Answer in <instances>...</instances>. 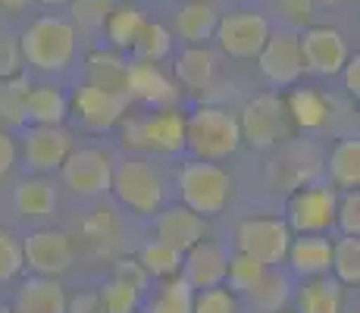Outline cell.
I'll return each mask as SVG.
<instances>
[{"instance_id": "7c38bea8", "label": "cell", "mask_w": 360, "mask_h": 313, "mask_svg": "<svg viewBox=\"0 0 360 313\" xmlns=\"http://www.w3.org/2000/svg\"><path fill=\"white\" fill-rule=\"evenodd\" d=\"M22 260L34 269V276H63L75 260V245L60 229H34L22 241Z\"/></svg>"}, {"instance_id": "7dc6e473", "label": "cell", "mask_w": 360, "mask_h": 313, "mask_svg": "<svg viewBox=\"0 0 360 313\" xmlns=\"http://www.w3.org/2000/svg\"><path fill=\"white\" fill-rule=\"evenodd\" d=\"M32 0H0V10H6V13H19V10H25Z\"/></svg>"}, {"instance_id": "2e32d148", "label": "cell", "mask_w": 360, "mask_h": 313, "mask_svg": "<svg viewBox=\"0 0 360 313\" xmlns=\"http://www.w3.org/2000/svg\"><path fill=\"white\" fill-rule=\"evenodd\" d=\"M150 276L141 269L138 260H120L107 282L101 285V304L103 313H135L141 304V295L148 288Z\"/></svg>"}, {"instance_id": "d6986e66", "label": "cell", "mask_w": 360, "mask_h": 313, "mask_svg": "<svg viewBox=\"0 0 360 313\" xmlns=\"http://www.w3.org/2000/svg\"><path fill=\"white\" fill-rule=\"evenodd\" d=\"M154 229H157V241L176 248L179 254H185L188 248H195L198 241L207 238V219L191 213L188 207H182V204L163 210L160 217H157Z\"/></svg>"}, {"instance_id": "30bf717a", "label": "cell", "mask_w": 360, "mask_h": 313, "mask_svg": "<svg viewBox=\"0 0 360 313\" xmlns=\"http://www.w3.org/2000/svg\"><path fill=\"white\" fill-rule=\"evenodd\" d=\"M63 185L79 198H98V194L110 191L113 182V160L101 148H72L66 163L60 166Z\"/></svg>"}, {"instance_id": "bcb514c9", "label": "cell", "mask_w": 360, "mask_h": 313, "mask_svg": "<svg viewBox=\"0 0 360 313\" xmlns=\"http://www.w3.org/2000/svg\"><path fill=\"white\" fill-rule=\"evenodd\" d=\"M342 75H345V91H348L351 97L360 94V57L354 53V57H348V63L342 66Z\"/></svg>"}, {"instance_id": "5b68a950", "label": "cell", "mask_w": 360, "mask_h": 313, "mask_svg": "<svg viewBox=\"0 0 360 313\" xmlns=\"http://www.w3.org/2000/svg\"><path fill=\"white\" fill-rule=\"evenodd\" d=\"M122 144L131 151L179 154V151H185V116L176 107H157L154 113L126 116L122 120Z\"/></svg>"}, {"instance_id": "e0dca14e", "label": "cell", "mask_w": 360, "mask_h": 313, "mask_svg": "<svg viewBox=\"0 0 360 313\" xmlns=\"http://www.w3.org/2000/svg\"><path fill=\"white\" fill-rule=\"evenodd\" d=\"M226 267H229L226 248L204 238L182 254V273L179 276L195 291H204V288H217V285L226 282Z\"/></svg>"}, {"instance_id": "d590c367", "label": "cell", "mask_w": 360, "mask_h": 313, "mask_svg": "<svg viewBox=\"0 0 360 313\" xmlns=\"http://www.w3.org/2000/svg\"><path fill=\"white\" fill-rule=\"evenodd\" d=\"M169 51H172V34L160 23H148L141 34H138V41L131 44L135 60H144V63H160L169 57Z\"/></svg>"}, {"instance_id": "8fae6325", "label": "cell", "mask_w": 360, "mask_h": 313, "mask_svg": "<svg viewBox=\"0 0 360 313\" xmlns=\"http://www.w3.org/2000/svg\"><path fill=\"white\" fill-rule=\"evenodd\" d=\"M129 107H131V97L126 91H110V88L88 85V82L69 97V110L94 132L120 125L129 116Z\"/></svg>"}, {"instance_id": "603a6c76", "label": "cell", "mask_w": 360, "mask_h": 313, "mask_svg": "<svg viewBox=\"0 0 360 313\" xmlns=\"http://www.w3.org/2000/svg\"><path fill=\"white\" fill-rule=\"evenodd\" d=\"M69 94L57 85H32L25 97V125H63Z\"/></svg>"}, {"instance_id": "74e56055", "label": "cell", "mask_w": 360, "mask_h": 313, "mask_svg": "<svg viewBox=\"0 0 360 313\" xmlns=\"http://www.w3.org/2000/svg\"><path fill=\"white\" fill-rule=\"evenodd\" d=\"M191 313H238V298H235L226 285L195 291V298H191Z\"/></svg>"}, {"instance_id": "c3c4849f", "label": "cell", "mask_w": 360, "mask_h": 313, "mask_svg": "<svg viewBox=\"0 0 360 313\" xmlns=\"http://www.w3.org/2000/svg\"><path fill=\"white\" fill-rule=\"evenodd\" d=\"M41 6H66V4H72V0H38Z\"/></svg>"}, {"instance_id": "6da1fadb", "label": "cell", "mask_w": 360, "mask_h": 313, "mask_svg": "<svg viewBox=\"0 0 360 313\" xmlns=\"http://www.w3.org/2000/svg\"><path fill=\"white\" fill-rule=\"evenodd\" d=\"M185 148L195 154V160H207V163L229 160L241 148L238 116L213 103L198 107L195 113L185 116Z\"/></svg>"}, {"instance_id": "4fadbf2b", "label": "cell", "mask_w": 360, "mask_h": 313, "mask_svg": "<svg viewBox=\"0 0 360 313\" xmlns=\"http://www.w3.org/2000/svg\"><path fill=\"white\" fill-rule=\"evenodd\" d=\"M297 44H301L304 72L335 75L342 72V66L351 57L345 34L332 25H310L304 34H297Z\"/></svg>"}, {"instance_id": "cb8c5ba5", "label": "cell", "mask_w": 360, "mask_h": 313, "mask_svg": "<svg viewBox=\"0 0 360 313\" xmlns=\"http://www.w3.org/2000/svg\"><path fill=\"white\" fill-rule=\"evenodd\" d=\"M219 13L210 0H188L185 6H179L176 13V34L182 41H188V47L207 44L217 32Z\"/></svg>"}, {"instance_id": "44dd1931", "label": "cell", "mask_w": 360, "mask_h": 313, "mask_svg": "<svg viewBox=\"0 0 360 313\" xmlns=\"http://www.w3.org/2000/svg\"><path fill=\"white\" fill-rule=\"evenodd\" d=\"M66 288L51 276H32L16 291V313H66Z\"/></svg>"}, {"instance_id": "f546056e", "label": "cell", "mask_w": 360, "mask_h": 313, "mask_svg": "<svg viewBox=\"0 0 360 313\" xmlns=\"http://www.w3.org/2000/svg\"><path fill=\"white\" fill-rule=\"evenodd\" d=\"M144 25H148V19L141 16V10L131 4H122V6H113V10H110L103 29H107V38L113 41L116 51H131V44L138 41V34H141Z\"/></svg>"}, {"instance_id": "ffe728a7", "label": "cell", "mask_w": 360, "mask_h": 313, "mask_svg": "<svg viewBox=\"0 0 360 313\" xmlns=\"http://www.w3.org/2000/svg\"><path fill=\"white\" fill-rule=\"evenodd\" d=\"M285 260L301 279H314V276H329L332 269V241L329 235H295L288 245Z\"/></svg>"}, {"instance_id": "4316f807", "label": "cell", "mask_w": 360, "mask_h": 313, "mask_svg": "<svg viewBox=\"0 0 360 313\" xmlns=\"http://www.w3.org/2000/svg\"><path fill=\"white\" fill-rule=\"evenodd\" d=\"M285 110L292 125L314 132V129H326L332 103L320 91H314V88H297V91L285 97Z\"/></svg>"}, {"instance_id": "9c48e42d", "label": "cell", "mask_w": 360, "mask_h": 313, "mask_svg": "<svg viewBox=\"0 0 360 313\" xmlns=\"http://www.w3.org/2000/svg\"><path fill=\"white\" fill-rule=\"evenodd\" d=\"M338 194L329 185H297L288 198V229L297 235H329L335 226Z\"/></svg>"}, {"instance_id": "816d5d0a", "label": "cell", "mask_w": 360, "mask_h": 313, "mask_svg": "<svg viewBox=\"0 0 360 313\" xmlns=\"http://www.w3.org/2000/svg\"><path fill=\"white\" fill-rule=\"evenodd\" d=\"M229 4H235V0H229Z\"/></svg>"}, {"instance_id": "ab89813d", "label": "cell", "mask_w": 360, "mask_h": 313, "mask_svg": "<svg viewBox=\"0 0 360 313\" xmlns=\"http://www.w3.org/2000/svg\"><path fill=\"white\" fill-rule=\"evenodd\" d=\"M113 0H72V25L82 29H103L110 10H113Z\"/></svg>"}, {"instance_id": "ac0fdd59", "label": "cell", "mask_w": 360, "mask_h": 313, "mask_svg": "<svg viewBox=\"0 0 360 313\" xmlns=\"http://www.w3.org/2000/svg\"><path fill=\"white\" fill-rule=\"evenodd\" d=\"M122 91L141 103H150V107H172L179 101V88L166 79L163 69L157 63H144V60H135L126 66Z\"/></svg>"}, {"instance_id": "ee69618b", "label": "cell", "mask_w": 360, "mask_h": 313, "mask_svg": "<svg viewBox=\"0 0 360 313\" xmlns=\"http://www.w3.org/2000/svg\"><path fill=\"white\" fill-rule=\"evenodd\" d=\"M314 4L316 0H279V6L285 10V16L297 25H307L310 16H314Z\"/></svg>"}, {"instance_id": "681fc988", "label": "cell", "mask_w": 360, "mask_h": 313, "mask_svg": "<svg viewBox=\"0 0 360 313\" xmlns=\"http://www.w3.org/2000/svg\"><path fill=\"white\" fill-rule=\"evenodd\" d=\"M320 4H332V6H338V4H351V0H320Z\"/></svg>"}, {"instance_id": "b9f144b4", "label": "cell", "mask_w": 360, "mask_h": 313, "mask_svg": "<svg viewBox=\"0 0 360 313\" xmlns=\"http://www.w3.org/2000/svg\"><path fill=\"white\" fill-rule=\"evenodd\" d=\"M22 69V53H19V41L0 34V79H13Z\"/></svg>"}, {"instance_id": "52a82bcc", "label": "cell", "mask_w": 360, "mask_h": 313, "mask_svg": "<svg viewBox=\"0 0 360 313\" xmlns=\"http://www.w3.org/2000/svg\"><path fill=\"white\" fill-rule=\"evenodd\" d=\"M241 141H248L251 148H276L279 141H285L292 132V120L285 110V97L279 94H260L241 110Z\"/></svg>"}, {"instance_id": "f907efd6", "label": "cell", "mask_w": 360, "mask_h": 313, "mask_svg": "<svg viewBox=\"0 0 360 313\" xmlns=\"http://www.w3.org/2000/svg\"><path fill=\"white\" fill-rule=\"evenodd\" d=\"M0 313H16V310H10V307H0Z\"/></svg>"}, {"instance_id": "e575fe53", "label": "cell", "mask_w": 360, "mask_h": 313, "mask_svg": "<svg viewBox=\"0 0 360 313\" xmlns=\"http://www.w3.org/2000/svg\"><path fill=\"white\" fill-rule=\"evenodd\" d=\"M29 82L22 75L0 79V125H25V97H29Z\"/></svg>"}, {"instance_id": "f35d334b", "label": "cell", "mask_w": 360, "mask_h": 313, "mask_svg": "<svg viewBox=\"0 0 360 313\" xmlns=\"http://www.w3.org/2000/svg\"><path fill=\"white\" fill-rule=\"evenodd\" d=\"M25 260H22V241L16 238L13 232L0 229V285L16 279L22 273Z\"/></svg>"}, {"instance_id": "f6af8a7d", "label": "cell", "mask_w": 360, "mask_h": 313, "mask_svg": "<svg viewBox=\"0 0 360 313\" xmlns=\"http://www.w3.org/2000/svg\"><path fill=\"white\" fill-rule=\"evenodd\" d=\"M16 141H13L10 135H6L4 129H0V179L10 176V170L16 166Z\"/></svg>"}, {"instance_id": "277c9868", "label": "cell", "mask_w": 360, "mask_h": 313, "mask_svg": "<svg viewBox=\"0 0 360 313\" xmlns=\"http://www.w3.org/2000/svg\"><path fill=\"white\" fill-rule=\"evenodd\" d=\"M179 198L182 207H188L198 217H217L229 207L232 200V176L219 163H207V160H191L179 170Z\"/></svg>"}, {"instance_id": "836d02e7", "label": "cell", "mask_w": 360, "mask_h": 313, "mask_svg": "<svg viewBox=\"0 0 360 313\" xmlns=\"http://www.w3.org/2000/svg\"><path fill=\"white\" fill-rule=\"evenodd\" d=\"M332 279L342 285H357L360 282V238L354 235H342L332 241Z\"/></svg>"}, {"instance_id": "7a4b0ae2", "label": "cell", "mask_w": 360, "mask_h": 313, "mask_svg": "<svg viewBox=\"0 0 360 313\" xmlns=\"http://www.w3.org/2000/svg\"><path fill=\"white\" fill-rule=\"evenodd\" d=\"M19 53L41 72H63L75 57V25L60 16L34 19L19 38Z\"/></svg>"}, {"instance_id": "484cf974", "label": "cell", "mask_w": 360, "mask_h": 313, "mask_svg": "<svg viewBox=\"0 0 360 313\" xmlns=\"http://www.w3.org/2000/svg\"><path fill=\"white\" fill-rule=\"evenodd\" d=\"M213 75H217V53L207 51L204 44L185 47L176 57V79L182 82L188 91H204V88H210Z\"/></svg>"}, {"instance_id": "ba28073f", "label": "cell", "mask_w": 360, "mask_h": 313, "mask_svg": "<svg viewBox=\"0 0 360 313\" xmlns=\"http://www.w3.org/2000/svg\"><path fill=\"white\" fill-rule=\"evenodd\" d=\"M269 32V19L257 10H235V13H226L219 16L217 23V32L213 38L219 41V51L232 60H257L263 44H266Z\"/></svg>"}, {"instance_id": "83f0119b", "label": "cell", "mask_w": 360, "mask_h": 313, "mask_svg": "<svg viewBox=\"0 0 360 313\" xmlns=\"http://www.w3.org/2000/svg\"><path fill=\"white\" fill-rule=\"evenodd\" d=\"M329 176L338 188H348V191H357L360 185V138L348 135L332 148L329 154Z\"/></svg>"}, {"instance_id": "d4e9b609", "label": "cell", "mask_w": 360, "mask_h": 313, "mask_svg": "<svg viewBox=\"0 0 360 313\" xmlns=\"http://www.w3.org/2000/svg\"><path fill=\"white\" fill-rule=\"evenodd\" d=\"M13 204H16V213L25 222H38L47 219L57 207V191H53L51 182L44 179H22L13 191Z\"/></svg>"}, {"instance_id": "f1b7e54d", "label": "cell", "mask_w": 360, "mask_h": 313, "mask_svg": "<svg viewBox=\"0 0 360 313\" xmlns=\"http://www.w3.org/2000/svg\"><path fill=\"white\" fill-rule=\"evenodd\" d=\"M248 301L257 313H282L292 301V282L276 269H266L263 279L248 291Z\"/></svg>"}, {"instance_id": "60d3db41", "label": "cell", "mask_w": 360, "mask_h": 313, "mask_svg": "<svg viewBox=\"0 0 360 313\" xmlns=\"http://www.w3.org/2000/svg\"><path fill=\"white\" fill-rule=\"evenodd\" d=\"M335 226L342 235H354L360 238V191H345L335 207Z\"/></svg>"}, {"instance_id": "8d00e7d4", "label": "cell", "mask_w": 360, "mask_h": 313, "mask_svg": "<svg viewBox=\"0 0 360 313\" xmlns=\"http://www.w3.org/2000/svg\"><path fill=\"white\" fill-rule=\"evenodd\" d=\"M263 273H266V267H260L257 260H251V257H245V254H235V257H229L223 285L238 298V295H248V291L263 279Z\"/></svg>"}, {"instance_id": "7bdbcfd3", "label": "cell", "mask_w": 360, "mask_h": 313, "mask_svg": "<svg viewBox=\"0 0 360 313\" xmlns=\"http://www.w3.org/2000/svg\"><path fill=\"white\" fill-rule=\"evenodd\" d=\"M66 313H103L98 291H79L66 301Z\"/></svg>"}, {"instance_id": "7402d4cb", "label": "cell", "mask_w": 360, "mask_h": 313, "mask_svg": "<svg viewBox=\"0 0 360 313\" xmlns=\"http://www.w3.org/2000/svg\"><path fill=\"white\" fill-rule=\"evenodd\" d=\"M297 313H345V285L332 276L304 279L295 295Z\"/></svg>"}, {"instance_id": "9a60e30c", "label": "cell", "mask_w": 360, "mask_h": 313, "mask_svg": "<svg viewBox=\"0 0 360 313\" xmlns=\"http://www.w3.org/2000/svg\"><path fill=\"white\" fill-rule=\"evenodd\" d=\"M72 154V135L63 125H29L22 135V157L34 172H53Z\"/></svg>"}, {"instance_id": "d6a6232c", "label": "cell", "mask_w": 360, "mask_h": 313, "mask_svg": "<svg viewBox=\"0 0 360 313\" xmlns=\"http://www.w3.org/2000/svg\"><path fill=\"white\" fill-rule=\"evenodd\" d=\"M138 263H141V269L148 276H154V279H172V276L182 273V254H179L176 248L163 245V241H148L141 250H138Z\"/></svg>"}, {"instance_id": "3957f363", "label": "cell", "mask_w": 360, "mask_h": 313, "mask_svg": "<svg viewBox=\"0 0 360 313\" xmlns=\"http://www.w3.org/2000/svg\"><path fill=\"white\" fill-rule=\"evenodd\" d=\"M110 191L135 217H154V213H160L163 198H166L163 176L144 157H126L122 163H113Z\"/></svg>"}, {"instance_id": "4dcf8cb0", "label": "cell", "mask_w": 360, "mask_h": 313, "mask_svg": "<svg viewBox=\"0 0 360 313\" xmlns=\"http://www.w3.org/2000/svg\"><path fill=\"white\" fill-rule=\"evenodd\" d=\"M191 298H195V288L182 276H172V279H163L160 288L148 298L144 313H191Z\"/></svg>"}, {"instance_id": "1f68e13d", "label": "cell", "mask_w": 360, "mask_h": 313, "mask_svg": "<svg viewBox=\"0 0 360 313\" xmlns=\"http://www.w3.org/2000/svg\"><path fill=\"white\" fill-rule=\"evenodd\" d=\"M129 63L116 51H94L88 53V85L110 88V91H122Z\"/></svg>"}, {"instance_id": "5bb4252c", "label": "cell", "mask_w": 360, "mask_h": 313, "mask_svg": "<svg viewBox=\"0 0 360 313\" xmlns=\"http://www.w3.org/2000/svg\"><path fill=\"white\" fill-rule=\"evenodd\" d=\"M260 72L269 85L288 88L304 75V60H301V44H297L295 32H269L266 44L260 51Z\"/></svg>"}, {"instance_id": "8992f818", "label": "cell", "mask_w": 360, "mask_h": 313, "mask_svg": "<svg viewBox=\"0 0 360 313\" xmlns=\"http://www.w3.org/2000/svg\"><path fill=\"white\" fill-rule=\"evenodd\" d=\"M292 238H295V232L288 229V222L279 217H248L235 229L238 254L251 257V260H257L260 267H266V269L279 267V263L285 260Z\"/></svg>"}]
</instances>
